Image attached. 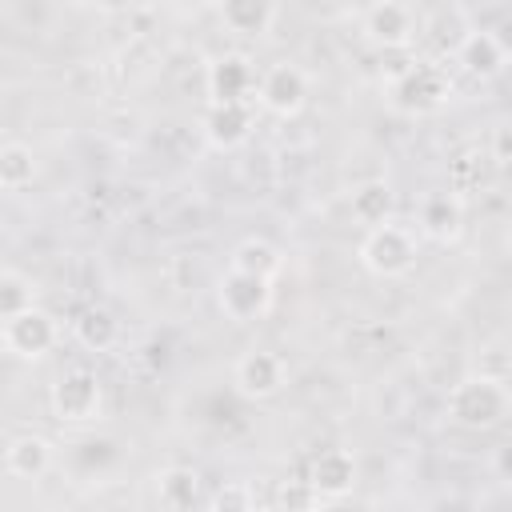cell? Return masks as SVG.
Listing matches in <instances>:
<instances>
[{
	"label": "cell",
	"instance_id": "1",
	"mask_svg": "<svg viewBox=\"0 0 512 512\" xmlns=\"http://www.w3.org/2000/svg\"><path fill=\"white\" fill-rule=\"evenodd\" d=\"M512 412V392L500 376H464L448 392V420L468 432H488Z\"/></svg>",
	"mask_w": 512,
	"mask_h": 512
},
{
	"label": "cell",
	"instance_id": "2",
	"mask_svg": "<svg viewBox=\"0 0 512 512\" xmlns=\"http://www.w3.org/2000/svg\"><path fill=\"white\" fill-rule=\"evenodd\" d=\"M416 252H420V232H416V224H400V220H384V224L368 228L364 240H360V264L372 276L412 272Z\"/></svg>",
	"mask_w": 512,
	"mask_h": 512
},
{
	"label": "cell",
	"instance_id": "3",
	"mask_svg": "<svg viewBox=\"0 0 512 512\" xmlns=\"http://www.w3.org/2000/svg\"><path fill=\"white\" fill-rule=\"evenodd\" d=\"M448 96H452V80H448V72H444L440 64H432V60L408 64V68L392 80V92H388L392 108H400V112H408V116L436 112Z\"/></svg>",
	"mask_w": 512,
	"mask_h": 512
},
{
	"label": "cell",
	"instance_id": "4",
	"mask_svg": "<svg viewBox=\"0 0 512 512\" xmlns=\"http://www.w3.org/2000/svg\"><path fill=\"white\" fill-rule=\"evenodd\" d=\"M100 404H104V388L88 368H68L64 376H56L48 392V408L60 424H92L100 416Z\"/></svg>",
	"mask_w": 512,
	"mask_h": 512
},
{
	"label": "cell",
	"instance_id": "5",
	"mask_svg": "<svg viewBox=\"0 0 512 512\" xmlns=\"http://www.w3.org/2000/svg\"><path fill=\"white\" fill-rule=\"evenodd\" d=\"M56 340H60L56 316L36 308V304L28 312H16V316L0 320V344L16 360H40V356H48L56 348Z\"/></svg>",
	"mask_w": 512,
	"mask_h": 512
},
{
	"label": "cell",
	"instance_id": "6",
	"mask_svg": "<svg viewBox=\"0 0 512 512\" xmlns=\"http://www.w3.org/2000/svg\"><path fill=\"white\" fill-rule=\"evenodd\" d=\"M216 304L220 312L232 320V324H248L256 316L268 312L272 304V280L260 276V272H244V268H232L220 276V288H216Z\"/></svg>",
	"mask_w": 512,
	"mask_h": 512
},
{
	"label": "cell",
	"instance_id": "7",
	"mask_svg": "<svg viewBox=\"0 0 512 512\" xmlns=\"http://www.w3.org/2000/svg\"><path fill=\"white\" fill-rule=\"evenodd\" d=\"M304 104H308V76H304L296 64L276 60L272 68L260 72V84H256V108H264V112L288 120V116H296Z\"/></svg>",
	"mask_w": 512,
	"mask_h": 512
},
{
	"label": "cell",
	"instance_id": "8",
	"mask_svg": "<svg viewBox=\"0 0 512 512\" xmlns=\"http://www.w3.org/2000/svg\"><path fill=\"white\" fill-rule=\"evenodd\" d=\"M284 384H288V364L268 348H252L232 364V388L244 400H272L284 392Z\"/></svg>",
	"mask_w": 512,
	"mask_h": 512
},
{
	"label": "cell",
	"instance_id": "9",
	"mask_svg": "<svg viewBox=\"0 0 512 512\" xmlns=\"http://www.w3.org/2000/svg\"><path fill=\"white\" fill-rule=\"evenodd\" d=\"M416 32H420V20L404 0H380L364 12V36L376 48H388V52L408 48L416 40Z\"/></svg>",
	"mask_w": 512,
	"mask_h": 512
},
{
	"label": "cell",
	"instance_id": "10",
	"mask_svg": "<svg viewBox=\"0 0 512 512\" xmlns=\"http://www.w3.org/2000/svg\"><path fill=\"white\" fill-rule=\"evenodd\" d=\"M464 228V204L456 192L440 188V192H424L420 204H416V232L424 240H436V244H452Z\"/></svg>",
	"mask_w": 512,
	"mask_h": 512
},
{
	"label": "cell",
	"instance_id": "11",
	"mask_svg": "<svg viewBox=\"0 0 512 512\" xmlns=\"http://www.w3.org/2000/svg\"><path fill=\"white\" fill-rule=\"evenodd\" d=\"M256 84H260V72L252 68L248 56H220L208 68V96H212V104L256 100Z\"/></svg>",
	"mask_w": 512,
	"mask_h": 512
},
{
	"label": "cell",
	"instance_id": "12",
	"mask_svg": "<svg viewBox=\"0 0 512 512\" xmlns=\"http://www.w3.org/2000/svg\"><path fill=\"white\" fill-rule=\"evenodd\" d=\"M52 460H56L52 444L36 432H20L4 448V472L12 480H44L52 472Z\"/></svg>",
	"mask_w": 512,
	"mask_h": 512
},
{
	"label": "cell",
	"instance_id": "13",
	"mask_svg": "<svg viewBox=\"0 0 512 512\" xmlns=\"http://www.w3.org/2000/svg\"><path fill=\"white\" fill-rule=\"evenodd\" d=\"M256 124V100H244V104H208L204 112V136L216 144V148H236L248 140Z\"/></svg>",
	"mask_w": 512,
	"mask_h": 512
},
{
	"label": "cell",
	"instance_id": "14",
	"mask_svg": "<svg viewBox=\"0 0 512 512\" xmlns=\"http://www.w3.org/2000/svg\"><path fill=\"white\" fill-rule=\"evenodd\" d=\"M308 484L320 492V496H340L356 484V460L348 448H324L316 460H312V472H308Z\"/></svg>",
	"mask_w": 512,
	"mask_h": 512
},
{
	"label": "cell",
	"instance_id": "15",
	"mask_svg": "<svg viewBox=\"0 0 512 512\" xmlns=\"http://www.w3.org/2000/svg\"><path fill=\"white\" fill-rule=\"evenodd\" d=\"M220 20L236 36H268L276 24V0H216Z\"/></svg>",
	"mask_w": 512,
	"mask_h": 512
},
{
	"label": "cell",
	"instance_id": "16",
	"mask_svg": "<svg viewBox=\"0 0 512 512\" xmlns=\"http://www.w3.org/2000/svg\"><path fill=\"white\" fill-rule=\"evenodd\" d=\"M456 64H460L468 76L492 80V76L508 64V56H504V48L496 44L492 32H476V28H472V32L460 40V48H456Z\"/></svg>",
	"mask_w": 512,
	"mask_h": 512
},
{
	"label": "cell",
	"instance_id": "17",
	"mask_svg": "<svg viewBox=\"0 0 512 512\" xmlns=\"http://www.w3.org/2000/svg\"><path fill=\"white\" fill-rule=\"evenodd\" d=\"M348 208H352V220H356V224H364V228H376V224L392 220V208H396V200H392V188H388L384 180H368V184L352 188V200H348Z\"/></svg>",
	"mask_w": 512,
	"mask_h": 512
},
{
	"label": "cell",
	"instance_id": "18",
	"mask_svg": "<svg viewBox=\"0 0 512 512\" xmlns=\"http://www.w3.org/2000/svg\"><path fill=\"white\" fill-rule=\"evenodd\" d=\"M72 336L88 352H108L120 340V324H116V316L108 308H88V312H80L72 320Z\"/></svg>",
	"mask_w": 512,
	"mask_h": 512
},
{
	"label": "cell",
	"instance_id": "19",
	"mask_svg": "<svg viewBox=\"0 0 512 512\" xmlns=\"http://www.w3.org/2000/svg\"><path fill=\"white\" fill-rule=\"evenodd\" d=\"M156 500L164 508H192L200 500V472L196 468H184V464H172L156 476Z\"/></svg>",
	"mask_w": 512,
	"mask_h": 512
},
{
	"label": "cell",
	"instance_id": "20",
	"mask_svg": "<svg viewBox=\"0 0 512 512\" xmlns=\"http://www.w3.org/2000/svg\"><path fill=\"white\" fill-rule=\"evenodd\" d=\"M32 176H36V156H32V148L20 144V140H8V144L0 148V188H4V192H24V188L32 184Z\"/></svg>",
	"mask_w": 512,
	"mask_h": 512
},
{
	"label": "cell",
	"instance_id": "21",
	"mask_svg": "<svg viewBox=\"0 0 512 512\" xmlns=\"http://www.w3.org/2000/svg\"><path fill=\"white\" fill-rule=\"evenodd\" d=\"M32 304H36V284L20 268H4L0 272V320H8L16 312H28Z\"/></svg>",
	"mask_w": 512,
	"mask_h": 512
},
{
	"label": "cell",
	"instance_id": "22",
	"mask_svg": "<svg viewBox=\"0 0 512 512\" xmlns=\"http://www.w3.org/2000/svg\"><path fill=\"white\" fill-rule=\"evenodd\" d=\"M280 252L272 248V244H264V240H244L236 252H232V268H244V272H260V276H268V280H276V272H280Z\"/></svg>",
	"mask_w": 512,
	"mask_h": 512
},
{
	"label": "cell",
	"instance_id": "23",
	"mask_svg": "<svg viewBox=\"0 0 512 512\" xmlns=\"http://www.w3.org/2000/svg\"><path fill=\"white\" fill-rule=\"evenodd\" d=\"M488 32H492V36H496V44H500V48H504V56H508V60H512V12H508V16H504V20H500V24H496V28H488Z\"/></svg>",
	"mask_w": 512,
	"mask_h": 512
},
{
	"label": "cell",
	"instance_id": "24",
	"mask_svg": "<svg viewBox=\"0 0 512 512\" xmlns=\"http://www.w3.org/2000/svg\"><path fill=\"white\" fill-rule=\"evenodd\" d=\"M224 504H240V508H248L252 500H248V496H244L240 488H232V492H220V496L212 500V508H224Z\"/></svg>",
	"mask_w": 512,
	"mask_h": 512
},
{
	"label": "cell",
	"instance_id": "25",
	"mask_svg": "<svg viewBox=\"0 0 512 512\" xmlns=\"http://www.w3.org/2000/svg\"><path fill=\"white\" fill-rule=\"evenodd\" d=\"M496 472H500V476L512 484V444H504V448L496 452Z\"/></svg>",
	"mask_w": 512,
	"mask_h": 512
},
{
	"label": "cell",
	"instance_id": "26",
	"mask_svg": "<svg viewBox=\"0 0 512 512\" xmlns=\"http://www.w3.org/2000/svg\"><path fill=\"white\" fill-rule=\"evenodd\" d=\"M96 4H104V8H120V4H128V0H96Z\"/></svg>",
	"mask_w": 512,
	"mask_h": 512
}]
</instances>
